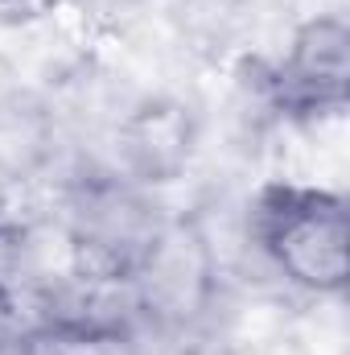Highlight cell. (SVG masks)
Returning <instances> with one entry per match:
<instances>
[{"mask_svg": "<svg viewBox=\"0 0 350 355\" xmlns=\"http://www.w3.org/2000/svg\"><path fill=\"white\" fill-rule=\"evenodd\" d=\"M252 232L293 285L313 293L347 289V202L342 194L276 182L256 198Z\"/></svg>", "mask_w": 350, "mask_h": 355, "instance_id": "obj_1", "label": "cell"}, {"mask_svg": "<svg viewBox=\"0 0 350 355\" xmlns=\"http://www.w3.org/2000/svg\"><path fill=\"white\" fill-rule=\"evenodd\" d=\"M350 37L338 17L309 21L268 75V95L284 116H326L347 103Z\"/></svg>", "mask_w": 350, "mask_h": 355, "instance_id": "obj_2", "label": "cell"}, {"mask_svg": "<svg viewBox=\"0 0 350 355\" xmlns=\"http://www.w3.org/2000/svg\"><path fill=\"white\" fill-rule=\"evenodd\" d=\"M17 355H136L132 339L99 318H58L21 335Z\"/></svg>", "mask_w": 350, "mask_h": 355, "instance_id": "obj_3", "label": "cell"}, {"mask_svg": "<svg viewBox=\"0 0 350 355\" xmlns=\"http://www.w3.org/2000/svg\"><path fill=\"white\" fill-rule=\"evenodd\" d=\"M21 327H17V314H12V302L4 297V289H0V355H17L21 347Z\"/></svg>", "mask_w": 350, "mask_h": 355, "instance_id": "obj_4", "label": "cell"}]
</instances>
